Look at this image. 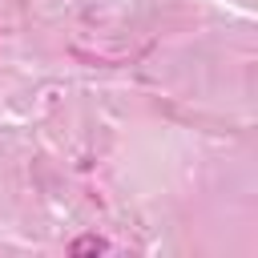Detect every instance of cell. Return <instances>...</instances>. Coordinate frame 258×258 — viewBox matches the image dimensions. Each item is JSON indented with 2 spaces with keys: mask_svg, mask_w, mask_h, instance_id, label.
<instances>
[{
  "mask_svg": "<svg viewBox=\"0 0 258 258\" xmlns=\"http://www.w3.org/2000/svg\"><path fill=\"white\" fill-rule=\"evenodd\" d=\"M101 250H105L101 238H77L73 242V254H101Z\"/></svg>",
  "mask_w": 258,
  "mask_h": 258,
  "instance_id": "cell-1",
  "label": "cell"
}]
</instances>
